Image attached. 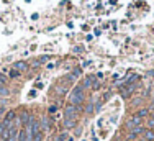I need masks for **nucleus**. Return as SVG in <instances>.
Instances as JSON below:
<instances>
[{
	"label": "nucleus",
	"mask_w": 154,
	"mask_h": 141,
	"mask_svg": "<svg viewBox=\"0 0 154 141\" xmlns=\"http://www.w3.org/2000/svg\"><path fill=\"white\" fill-rule=\"evenodd\" d=\"M82 102H84V87L79 85L71 94V105H80Z\"/></svg>",
	"instance_id": "f257e3e1"
},
{
	"label": "nucleus",
	"mask_w": 154,
	"mask_h": 141,
	"mask_svg": "<svg viewBox=\"0 0 154 141\" xmlns=\"http://www.w3.org/2000/svg\"><path fill=\"white\" fill-rule=\"evenodd\" d=\"M139 125H141V117H138V115H134L133 118H130V120L126 121V127L128 128H136V127H139Z\"/></svg>",
	"instance_id": "f03ea898"
},
{
	"label": "nucleus",
	"mask_w": 154,
	"mask_h": 141,
	"mask_svg": "<svg viewBox=\"0 0 154 141\" xmlns=\"http://www.w3.org/2000/svg\"><path fill=\"white\" fill-rule=\"evenodd\" d=\"M64 115H66V118H74L77 115V107L75 105H67L64 108Z\"/></svg>",
	"instance_id": "7ed1b4c3"
},
{
	"label": "nucleus",
	"mask_w": 154,
	"mask_h": 141,
	"mask_svg": "<svg viewBox=\"0 0 154 141\" xmlns=\"http://www.w3.org/2000/svg\"><path fill=\"white\" fill-rule=\"evenodd\" d=\"M143 131H146V130L143 128L141 125H139V127H136V128L131 130V133H130V136H128V138H130V139H134V138H136V136L139 135V133H143Z\"/></svg>",
	"instance_id": "20e7f679"
},
{
	"label": "nucleus",
	"mask_w": 154,
	"mask_h": 141,
	"mask_svg": "<svg viewBox=\"0 0 154 141\" xmlns=\"http://www.w3.org/2000/svg\"><path fill=\"white\" fill-rule=\"evenodd\" d=\"M13 69H17L18 72H20V70H26L28 69V64L25 61H17L15 64H13Z\"/></svg>",
	"instance_id": "39448f33"
},
{
	"label": "nucleus",
	"mask_w": 154,
	"mask_h": 141,
	"mask_svg": "<svg viewBox=\"0 0 154 141\" xmlns=\"http://www.w3.org/2000/svg\"><path fill=\"white\" fill-rule=\"evenodd\" d=\"M39 125H41V130L45 128L46 131H48V130H49V118H48V117H43L41 121H39Z\"/></svg>",
	"instance_id": "423d86ee"
},
{
	"label": "nucleus",
	"mask_w": 154,
	"mask_h": 141,
	"mask_svg": "<svg viewBox=\"0 0 154 141\" xmlns=\"http://www.w3.org/2000/svg\"><path fill=\"white\" fill-rule=\"evenodd\" d=\"M75 127V120L74 118H66L64 120V128H72Z\"/></svg>",
	"instance_id": "0eeeda50"
},
{
	"label": "nucleus",
	"mask_w": 154,
	"mask_h": 141,
	"mask_svg": "<svg viewBox=\"0 0 154 141\" xmlns=\"http://www.w3.org/2000/svg\"><path fill=\"white\" fill-rule=\"evenodd\" d=\"M144 139H148V141L154 139V130H146L144 131Z\"/></svg>",
	"instance_id": "6e6552de"
},
{
	"label": "nucleus",
	"mask_w": 154,
	"mask_h": 141,
	"mask_svg": "<svg viewBox=\"0 0 154 141\" xmlns=\"http://www.w3.org/2000/svg\"><path fill=\"white\" fill-rule=\"evenodd\" d=\"M94 77H85V80H84V84H82V87L84 89H87V87H90V85H92L94 84Z\"/></svg>",
	"instance_id": "1a4fd4ad"
},
{
	"label": "nucleus",
	"mask_w": 154,
	"mask_h": 141,
	"mask_svg": "<svg viewBox=\"0 0 154 141\" xmlns=\"http://www.w3.org/2000/svg\"><path fill=\"white\" fill-rule=\"evenodd\" d=\"M69 139V135H67V133H61V135L59 136H57V138H56V141H67Z\"/></svg>",
	"instance_id": "9d476101"
},
{
	"label": "nucleus",
	"mask_w": 154,
	"mask_h": 141,
	"mask_svg": "<svg viewBox=\"0 0 154 141\" xmlns=\"http://www.w3.org/2000/svg\"><path fill=\"white\" fill-rule=\"evenodd\" d=\"M18 141H26V131L21 130L20 131V136H18Z\"/></svg>",
	"instance_id": "9b49d317"
},
{
	"label": "nucleus",
	"mask_w": 154,
	"mask_h": 141,
	"mask_svg": "<svg viewBox=\"0 0 154 141\" xmlns=\"http://www.w3.org/2000/svg\"><path fill=\"white\" fill-rule=\"evenodd\" d=\"M43 139V133L39 131V133H36L35 136H33V141H41Z\"/></svg>",
	"instance_id": "f8f14e48"
},
{
	"label": "nucleus",
	"mask_w": 154,
	"mask_h": 141,
	"mask_svg": "<svg viewBox=\"0 0 154 141\" xmlns=\"http://www.w3.org/2000/svg\"><path fill=\"white\" fill-rule=\"evenodd\" d=\"M0 95L7 97V95H8V89H7V87H0Z\"/></svg>",
	"instance_id": "ddd939ff"
},
{
	"label": "nucleus",
	"mask_w": 154,
	"mask_h": 141,
	"mask_svg": "<svg viewBox=\"0 0 154 141\" xmlns=\"http://www.w3.org/2000/svg\"><path fill=\"white\" fill-rule=\"evenodd\" d=\"M5 84H7V77L0 74V87H5Z\"/></svg>",
	"instance_id": "4468645a"
},
{
	"label": "nucleus",
	"mask_w": 154,
	"mask_h": 141,
	"mask_svg": "<svg viewBox=\"0 0 154 141\" xmlns=\"http://www.w3.org/2000/svg\"><path fill=\"white\" fill-rule=\"evenodd\" d=\"M20 76V72H18L17 69H13V70H10V79H13V77H18Z\"/></svg>",
	"instance_id": "2eb2a0df"
},
{
	"label": "nucleus",
	"mask_w": 154,
	"mask_h": 141,
	"mask_svg": "<svg viewBox=\"0 0 154 141\" xmlns=\"http://www.w3.org/2000/svg\"><path fill=\"white\" fill-rule=\"evenodd\" d=\"M146 115H148V110H146V108H143V110H139V112H138V117H146Z\"/></svg>",
	"instance_id": "dca6fc26"
},
{
	"label": "nucleus",
	"mask_w": 154,
	"mask_h": 141,
	"mask_svg": "<svg viewBox=\"0 0 154 141\" xmlns=\"http://www.w3.org/2000/svg\"><path fill=\"white\" fill-rule=\"evenodd\" d=\"M92 89H94V90H98V89H100V82H98V80H94Z\"/></svg>",
	"instance_id": "f3484780"
},
{
	"label": "nucleus",
	"mask_w": 154,
	"mask_h": 141,
	"mask_svg": "<svg viewBox=\"0 0 154 141\" xmlns=\"http://www.w3.org/2000/svg\"><path fill=\"white\" fill-rule=\"evenodd\" d=\"M72 74H74L75 77H79V76H80V69H77V67H75L74 70H72Z\"/></svg>",
	"instance_id": "a211bd4d"
},
{
	"label": "nucleus",
	"mask_w": 154,
	"mask_h": 141,
	"mask_svg": "<svg viewBox=\"0 0 154 141\" xmlns=\"http://www.w3.org/2000/svg\"><path fill=\"white\" fill-rule=\"evenodd\" d=\"M48 59H49V56H41V58H39V61H38V62H46Z\"/></svg>",
	"instance_id": "6ab92c4d"
},
{
	"label": "nucleus",
	"mask_w": 154,
	"mask_h": 141,
	"mask_svg": "<svg viewBox=\"0 0 154 141\" xmlns=\"http://www.w3.org/2000/svg\"><path fill=\"white\" fill-rule=\"evenodd\" d=\"M56 110H57V107H56V105L49 107V113H56Z\"/></svg>",
	"instance_id": "aec40b11"
},
{
	"label": "nucleus",
	"mask_w": 154,
	"mask_h": 141,
	"mask_svg": "<svg viewBox=\"0 0 154 141\" xmlns=\"http://www.w3.org/2000/svg\"><path fill=\"white\" fill-rule=\"evenodd\" d=\"M5 130H7V128H5V125H3V123H0V136H2V133L5 131Z\"/></svg>",
	"instance_id": "412c9836"
},
{
	"label": "nucleus",
	"mask_w": 154,
	"mask_h": 141,
	"mask_svg": "<svg viewBox=\"0 0 154 141\" xmlns=\"http://www.w3.org/2000/svg\"><path fill=\"white\" fill-rule=\"evenodd\" d=\"M67 141H72V138H69V139H67Z\"/></svg>",
	"instance_id": "4be33fe9"
}]
</instances>
